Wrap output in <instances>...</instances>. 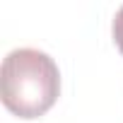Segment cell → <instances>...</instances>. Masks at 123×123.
Instances as JSON below:
<instances>
[{"label": "cell", "instance_id": "obj_1", "mask_svg": "<svg viewBox=\"0 0 123 123\" xmlns=\"http://www.w3.org/2000/svg\"><path fill=\"white\" fill-rule=\"evenodd\" d=\"M0 92L7 111L27 121L39 118L60 94V70L39 48H15L0 68Z\"/></svg>", "mask_w": 123, "mask_h": 123}, {"label": "cell", "instance_id": "obj_2", "mask_svg": "<svg viewBox=\"0 0 123 123\" xmlns=\"http://www.w3.org/2000/svg\"><path fill=\"white\" fill-rule=\"evenodd\" d=\"M111 31H113V41L118 46V51L123 53V5L116 10V17H113V24H111Z\"/></svg>", "mask_w": 123, "mask_h": 123}]
</instances>
